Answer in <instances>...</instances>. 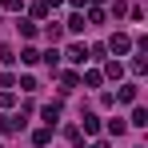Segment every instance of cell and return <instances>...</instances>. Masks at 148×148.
<instances>
[{"mask_svg": "<svg viewBox=\"0 0 148 148\" xmlns=\"http://www.w3.org/2000/svg\"><path fill=\"white\" fill-rule=\"evenodd\" d=\"M116 100L120 104H136V84H124L120 92H116Z\"/></svg>", "mask_w": 148, "mask_h": 148, "instance_id": "obj_4", "label": "cell"}, {"mask_svg": "<svg viewBox=\"0 0 148 148\" xmlns=\"http://www.w3.org/2000/svg\"><path fill=\"white\" fill-rule=\"evenodd\" d=\"M48 140H52V128H40V132L32 136V144H36V148H44V144H48Z\"/></svg>", "mask_w": 148, "mask_h": 148, "instance_id": "obj_7", "label": "cell"}, {"mask_svg": "<svg viewBox=\"0 0 148 148\" xmlns=\"http://www.w3.org/2000/svg\"><path fill=\"white\" fill-rule=\"evenodd\" d=\"M40 116H44V124H48V128H56V116H60V104H44V108H40Z\"/></svg>", "mask_w": 148, "mask_h": 148, "instance_id": "obj_3", "label": "cell"}, {"mask_svg": "<svg viewBox=\"0 0 148 148\" xmlns=\"http://www.w3.org/2000/svg\"><path fill=\"white\" fill-rule=\"evenodd\" d=\"M84 132H88V136H96V132H100V120L92 116V112H84Z\"/></svg>", "mask_w": 148, "mask_h": 148, "instance_id": "obj_6", "label": "cell"}, {"mask_svg": "<svg viewBox=\"0 0 148 148\" xmlns=\"http://www.w3.org/2000/svg\"><path fill=\"white\" fill-rule=\"evenodd\" d=\"M24 120H16V116H0V132H16Z\"/></svg>", "mask_w": 148, "mask_h": 148, "instance_id": "obj_5", "label": "cell"}, {"mask_svg": "<svg viewBox=\"0 0 148 148\" xmlns=\"http://www.w3.org/2000/svg\"><path fill=\"white\" fill-rule=\"evenodd\" d=\"M144 124H148V112L144 108H132V128H144Z\"/></svg>", "mask_w": 148, "mask_h": 148, "instance_id": "obj_9", "label": "cell"}, {"mask_svg": "<svg viewBox=\"0 0 148 148\" xmlns=\"http://www.w3.org/2000/svg\"><path fill=\"white\" fill-rule=\"evenodd\" d=\"M64 56H68L72 64H84V60H88V48H84V44H68V52H64Z\"/></svg>", "mask_w": 148, "mask_h": 148, "instance_id": "obj_2", "label": "cell"}, {"mask_svg": "<svg viewBox=\"0 0 148 148\" xmlns=\"http://www.w3.org/2000/svg\"><path fill=\"white\" fill-rule=\"evenodd\" d=\"M20 60H24V64H36V60H40V52H36V48H24V52H20Z\"/></svg>", "mask_w": 148, "mask_h": 148, "instance_id": "obj_12", "label": "cell"}, {"mask_svg": "<svg viewBox=\"0 0 148 148\" xmlns=\"http://www.w3.org/2000/svg\"><path fill=\"white\" fill-rule=\"evenodd\" d=\"M80 28H84V16L72 12V16H68V32H80Z\"/></svg>", "mask_w": 148, "mask_h": 148, "instance_id": "obj_11", "label": "cell"}, {"mask_svg": "<svg viewBox=\"0 0 148 148\" xmlns=\"http://www.w3.org/2000/svg\"><path fill=\"white\" fill-rule=\"evenodd\" d=\"M16 28H20V36H24V40H32V36H36V24H32V20H20Z\"/></svg>", "mask_w": 148, "mask_h": 148, "instance_id": "obj_10", "label": "cell"}, {"mask_svg": "<svg viewBox=\"0 0 148 148\" xmlns=\"http://www.w3.org/2000/svg\"><path fill=\"white\" fill-rule=\"evenodd\" d=\"M100 80H104V76H100V72H96V68H92V72H84V84H88V88H96Z\"/></svg>", "mask_w": 148, "mask_h": 148, "instance_id": "obj_13", "label": "cell"}, {"mask_svg": "<svg viewBox=\"0 0 148 148\" xmlns=\"http://www.w3.org/2000/svg\"><path fill=\"white\" fill-rule=\"evenodd\" d=\"M124 128H128L124 120H108V132H112V136H124Z\"/></svg>", "mask_w": 148, "mask_h": 148, "instance_id": "obj_14", "label": "cell"}, {"mask_svg": "<svg viewBox=\"0 0 148 148\" xmlns=\"http://www.w3.org/2000/svg\"><path fill=\"white\" fill-rule=\"evenodd\" d=\"M92 148H104V144H92Z\"/></svg>", "mask_w": 148, "mask_h": 148, "instance_id": "obj_17", "label": "cell"}, {"mask_svg": "<svg viewBox=\"0 0 148 148\" xmlns=\"http://www.w3.org/2000/svg\"><path fill=\"white\" fill-rule=\"evenodd\" d=\"M84 4H88V0H72V8H84Z\"/></svg>", "mask_w": 148, "mask_h": 148, "instance_id": "obj_16", "label": "cell"}, {"mask_svg": "<svg viewBox=\"0 0 148 148\" xmlns=\"http://www.w3.org/2000/svg\"><path fill=\"white\" fill-rule=\"evenodd\" d=\"M40 60H44V64H48V68H52V72H56V68H60V52H44V56H40Z\"/></svg>", "mask_w": 148, "mask_h": 148, "instance_id": "obj_8", "label": "cell"}, {"mask_svg": "<svg viewBox=\"0 0 148 148\" xmlns=\"http://www.w3.org/2000/svg\"><path fill=\"white\" fill-rule=\"evenodd\" d=\"M108 48L116 52V56H124V52L132 48V40H128V36H124V32H116V36H112V44H108Z\"/></svg>", "mask_w": 148, "mask_h": 148, "instance_id": "obj_1", "label": "cell"}, {"mask_svg": "<svg viewBox=\"0 0 148 148\" xmlns=\"http://www.w3.org/2000/svg\"><path fill=\"white\" fill-rule=\"evenodd\" d=\"M0 4H4L8 12H20V8H24V0H0Z\"/></svg>", "mask_w": 148, "mask_h": 148, "instance_id": "obj_15", "label": "cell"}]
</instances>
